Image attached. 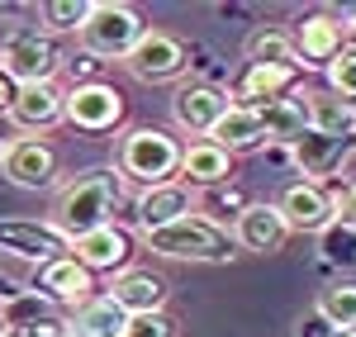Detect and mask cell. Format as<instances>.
I'll use <instances>...</instances> for the list:
<instances>
[{"label": "cell", "mask_w": 356, "mask_h": 337, "mask_svg": "<svg viewBox=\"0 0 356 337\" xmlns=\"http://www.w3.org/2000/svg\"><path fill=\"white\" fill-rule=\"evenodd\" d=\"M114 204H119V171L114 167H90L81 171L76 181H67L53 199V219L48 224L72 243V238H86L95 228L114 224Z\"/></svg>", "instance_id": "cell-1"}, {"label": "cell", "mask_w": 356, "mask_h": 337, "mask_svg": "<svg viewBox=\"0 0 356 337\" xmlns=\"http://www.w3.org/2000/svg\"><path fill=\"white\" fill-rule=\"evenodd\" d=\"M114 171L119 181H134V186H166V181H181V138H171L157 124H138L119 138L114 152Z\"/></svg>", "instance_id": "cell-2"}, {"label": "cell", "mask_w": 356, "mask_h": 337, "mask_svg": "<svg viewBox=\"0 0 356 337\" xmlns=\"http://www.w3.org/2000/svg\"><path fill=\"white\" fill-rule=\"evenodd\" d=\"M143 243H147V252L171 256V261H228L233 256V233L204 214H186L176 224L147 233Z\"/></svg>", "instance_id": "cell-3"}, {"label": "cell", "mask_w": 356, "mask_h": 337, "mask_svg": "<svg viewBox=\"0 0 356 337\" xmlns=\"http://www.w3.org/2000/svg\"><path fill=\"white\" fill-rule=\"evenodd\" d=\"M147 33L143 15L134 5H119V0H95L90 5V19L81 24V53L95 62H124L134 53V43Z\"/></svg>", "instance_id": "cell-4"}, {"label": "cell", "mask_w": 356, "mask_h": 337, "mask_svg": "<svg viewBox=\"0 0 356 337\" xmlns=\"http://www.w3.org/2000/svg\"><path fill=\"white\" fill-rule=\"evenodd\" d=\"M62 67H67V57L53 43V33H43V28H10L0 38V72L15 85H48Z\"/></svg>", "instance_id": "cell-5"}, {"label": "cell", "mask_w": 356, "mask_h": 337, "mask_svg": "<svg viewBox=\"0 0 356 337\" xmlns=\"http://www.w3.org/2000/svg\"><path fill=\"white\" fill-rule=\"evenodd\" d=\"M62 124L81 129V133H110L124 124V90L110 81L72 85L62 95Z\"/></svg>", "instance_id": "cell-6"}, {"label": "cell", "mask_w": 356, "mask_h": 337, "mask_svg": "<svg viewBox=\"0 0 356 337\" xmlns=\"http://www.w3.org/2000/svg\"><path fill=\"white\" fill-rule=\"evenodd\" d=\"M124 67H129L134 81L162 85V81H176V76L191 67V53H186V43H181L176 33H166V28H147V33L134 43V53L124 57Z\"/></svg>", "instance_id": "cell-7"}, {"label": "cell", "mask_w": 356, "mask_h": 337, "mask_svg": "<svg viewBox=\"0 0 356 337\" xmlns=\"http://www.w3.org/2000/svg\"><path fill=\"white\" fill-rule=\"evenodd\" d=\"M228 110H233V100H228V85L219 81H186L171 95V124L191 138H209Z\"/></svg>", "instance_id": "cell-8"}, {"label": "cell", "mask_w": 356, "mask_h": 337, "mask_svg": "<svg viewBox=\"0 0 356 337\" xmlns=\"http://www.w3.org/2000/svg\"><path fill=\"white\" fill-rule=\"evenodd\" d=\"M0 171L19 190H53L57 186V152L43 138H10L0 152Z\"/></svg>", "instance_id": "cell-9"}, {"label": "cell", "mask_w": 356, "mask_h": 337, "mask_svg": "<svg viewBox=\"0 0 356 337\" xmlns=\"http://www.w3.org/2000/svg\"><path fill=\"white\" fill-rule=\"evenodd\" d=\"M0 252L43 266V261L67 256V252H72V243H67L48 219H5V224H0Z\"/></svg>", "instance_id": "cell-10"}, {"label": "cell", "mask_w": 356, "mask_h": 337, "mask_svg": "<svg viewBox=\"0 0 356 337\" xmlns=\"http://www.w3.org/2000/svg\"><path fill=\"white\" fill-rule=\"evenodd\" d=\"M352 152H356V142L323 138V133H314V129H304L300 138L290 142V157H295L300 176H304V181H314V186H328V181H337L342 171L352 167Z\"/></svg>", "instance_id": "cell-11"}, {"label": "cell", "mask_w": 356, "mask_h": 337, "mask_svg": "<svg viewBox=\"0 0 356 337\" xmlns=\"http://www.w3.org/2000/svg\"><path fill=\"white\" fill-rule=\"evenodd\" d=\"M29 285H33L38 299H53V304H62V309H76V304H86V299H95V276H90L86 266H76L72 256H57V261L33 266Z\"/></svg>", "instance_id": "cell-12"}, {"label": "cell", "mask_w": 356, "mask_h": 337, "mask_svg": "<svg viewBox=\"0 0 356 337\" xmlns=\"http://www.w3.org/2000/svg\"><path fill=\"white\" fill-rule=\"evenodd\" d=\"M195 214V190L186 181H166V186H147V190H138L134 199V228L147 238V233H157V228L176 224V219H186Z\"/></svg>", "instance_id": "cell-13"}, {"label": "cell", "mask_w": 356, "mask_h": 337, "mask_svg": "<svg viewBox=\"0 0 356 337\" xmlns=\"http://www.w3.org/2000/svg\"><path fill=\"white\" fill-rule=\"evenodd\" d=\"M290 43L300 53V67H328L332 57L347 48V24L332 10H314V15H304L300 24H295Z\"/></svg>", "instance_id": "cell-14"}, {"label": "cell", "mask_w": 356, "mask_h": 337, "mask_svg": "<svg viewBox=\"0 0 356 337\" xmlns=\"http://www.w3.org/2000/svg\"><path fill=\"white\" fill-rule=\"evenodd\" d=\"M280 219L290 233H323L332 224V199H328V186H314V181H290L280 199H275Z\"/></svg>", "instance_id": "cell-15"}, {"label": "cell", "mask_w": 356, "mask_h": 337, "mask_svg": "<svg viewBox=\"0 0 356 337\" xmlns=\"http://www.w3.org/2000/svg\"><path fill=\"white\" fill-rule=\"evenodd\" d=\"M72 261L76 266H86L90 276H100V271H124L129 266V256H134V238H129V228L119 224H105L95 228V233H86V238H72Z\"/></svg>", "instance_id": "cell-16"}, {"label": "cell", "mask_w": 356, "mask_h": 337, "mask_svg": "<svg viewBox=\"0 0 356 337\" xmlns=\"http://www.w3.org/2000/svg\"><path fill=\"white\" fill-rule=\"evenodd\" d=\"M233 247H243V252H257V256H271L285 247V238H290V228H285V219H280V209L275 204H247L243 214L233 219Z\"/></svg>", "instance_id": "cell-17"}, {"label": "cell", "mask_w": 356, "mask_h": 337, "mask_svg": "<svg viewBox=\"0 0 356 337\" xmlns=\"http://www.w3.org/2000/svg\"><path fill=\"white\" fill-rule=\"evenodd\" d=\"M166 295H171V285H166L157 271H143V266H124L110 281V299L129 313V318H138V313H162Z\"/></svg>", "instance_id": "cell-18"}, {"label": "cell", "mask_w": 356, "mask_h": 337, "mask_svg": "<svg viewBox=\"0 0 356 337\" xmlns=\"http://www.w3.org/2000/svg\"><path fill=\"white\" fill-rule=\"evenodd\" d=\"M295 81H300V67H243V76L228 85V100L238 110H257V105L290 95Z\"/></svg>", "instance_id": "cell-19"}, {"label": "cell", "mask_w": 356, "mask_h": 337, "mask_svg": "<svg viewBox=\"0 0 356 337\" xmlns=\"http://www.w3.org/2000/svg\"><path fill=\"white\" fill-rule=\"evenodd\" d=\"M10 124L24 129V133H48L62 124V90L53 81L48 85H19L15 90V105H10Z\"/></svg>", "instance_id": "cell-20"}, {"label": "cell", "mask_w": 356, "mask_h": 337, "mask_svg": "<svg viewBox=\"0 0 356 337\" xmlns=\"http://www.w3.org/2000/svg\"><path fill=\"white\" fill-rule=\"evenodd\" d=\"M228 176H233V157L219 142L195 138L191 147H181V181L191 190H219V186H228Z\"/></svg>", "instance_id": "cell-21"}, {"label": "cell", "mask_w": 356, "mask_h": 337, "mask_svg": "<svg viewBox=\"0 0 356 337\" xmlns=\"http://www.w3.org/2000/svg\"><path fill=\"white\" fill-rule=\"evenodd\" d=\"M304 114H309V129L314 133L356 142V105L337 100L332 90H304Z\"/></svg>", "instance_id": "cell-22"}, {"label": "cell", "mask_w": 356, "mask_h": 337, "mask_svg": "<svg viewBox=\"0 0 356 337\" xmlns=\"http://www.w3.org/2000/svg\"><path fill=\"white\" fill-rule=\"evenodd\" d=\"M124 328H129V313L119 309L110 295H95V299L76 304L72 318H67V333L72 337H119Z\"/></svg>", "instance_id": "cell-23"}, {"label": "cell", "mask_w": 356, "mask_h": 337, "mask_svg": "<svg viewBox=\"0 0 356 337\" xmlns=\"http://www.w3.org/2000/svg\"><path fill=\"white\" fill-rule=\"evenodd\" d=\"M257 114H261L266 142H280V147H290V142L309 129V114H304V90H290V95H280V100H271V105H257Z\"/></svg>", "instance_id": "cell-24"}, {"label": "cell", "mask_w": 356, "mask_h": 337, "mask_svg": "<svg viewBox=\"0 0 356 337\" xmlns=\"http://www.w3.org/2000/svg\"><path fill=\"white\" fill-rule=\"evenodd\" d=\"M209 142H219L228 157H238V152H252V147H261L266 142V129H261V114L257 110H233L219 119V129L209 133Z\"/></svg>", "instance_id": "cell-25"}, {"label": "cell", "mask_w": 356, "mask_h": 337, "mask_svg": "<svg viewBox=\"0 0 356 337\" xmlns=\"http://www.w3.org/2000/svg\"><path fill=\"white\" fill-rule=\"evenodd\" d=\"M5 337H72L67 333V318H57V313H29V295H15L10 304H5Z\"/></svg>", "instance_id": "cell-26"}, {"label": "cell", "mask_w": 356, "mask_h": 337, "mask_svg": "<svg viewBox=\"0 0 356 337\" xmlns=\"http://www.w3.org/2000/svg\"><path fill=\"white\" fill-rule=\"evenodd\" d=\"M243 53H247V67H300V53H295L290 33H280V28H257L243 43Z\"/></svg>", "instance_id": "cell-27"}, {"label": "cell", "mask_w": 356, "mask_h": 337, "mask_svg": "<svg viewBox=\"0 0 356 337\" xmlns=\"http://www.w3.org/2000/svg\"><path fill=\"white\" fill-rule=\"evenodd\" d=\"M318 318H328L337 333L356 328V281H332L318 290V304H314Z\"/></svg>", "instance_id": "cell-28"}, {"label": "cell", "mask_w": 356, "mask_h": 337, "mask_svg": "<svg viewBox=\"0 0 356 337\" xmlns=\"http://www.w3.org/2000/svg\"><path fill=\"white\" fill-rule=\"evenodd\" d=\"M318 252H323V261L337 266V271H356V228L342 224V219H332V224L318 233Z\"/></svg>", "instance_id": "cell-29"}, {"label": "cell", "mask_w": 356, "mask_h": 337, "mask_svg": "<svg viewBox=\"0 0 356 337\" xmlns=\"http://www.w3.org/2000/svg\"><path fill=\"white\" fill-rule=\"evenodd\" d=\"M95 0H43V33H81Z\"/></svg>", "instance_id": "cell-30"}, {"label": "cell", "mask_w": 356, "mask_h": 337, "mask_svg": "<svg viewBox=\"0 0 356 337\" xmlns=\"http://www.w3.org/2000/svg\"><path fill=\"white\" fill-rule=\"evenodd\" d=\"M323 76H328V90L337 100L356 105V48H342V53L323 67Z\"/></svg>", "instance_id": "cell-31"}, {"label": "cell", "mask_w": 356, "mask_h": 337, "mask_svg": "<svg viewBox=\"0 0 356 337\" xmlns=\"http://www.w3.org/2000/svg\"><path fill=\"white\" fill-rule=\"evenodd\" d=\"M119 337H181V333H176V318H166V313H138Z\"/></svg>", "instance_id": "cell-32"}, {"label": "cell", "mask_w": 356, "mask_h": 337, "mask_svg": "<svg viewBox=\"0 0 356 337\" xmlns=\"http://www.w3.org/2000/svg\"><path fill=\"white\" fill-rule=\"evenodd\" d=\"M328 199H332V219H342V224H352V228H356V181L337 186Z\"/></svg>", "instance_id": "cell-33"}, {"label": "cell", "mask_w": 356, "mask_h": 337, "mask_svg": "<svg viewBox=\"0 0 356 337\" xmlns=\"http://www.w3.org/2000/svg\"><path fill=\"white\" fill-rule=\"evenodd\" d=\"M100 67H105V62H95V57H76V62H72V85H90V81H100Z\"/></svg>", "instance_id": "cell-34"}, {"label": "cell", "mask_w": 356, "mask_h": 337, "mask_svg": "<svg viewBox=\"0 0 356 337\" xmlns=\"http://www.w3.org/2000/svg\"><path fill=\"white\" fill-rule=\"evenodd\" d=\"M332 333H337V328H332L328 318H318L314 309H309V313L300 318V337H332Z\"/></svg>", "instance_id": "cell-35"}, {"label": "cell", "mask_w": 356, "mask_h": 337, "mask_svg": "<svg viewBox=\"0 0 356 337\" xmlns=\"http://www.w3.org/2000/svg\"><path fill=\"white\" fill-rule=\"evenodd\" d=\"M15 295H24V290H19V281H15V276H5V271H0V309H5V304H10V299H15Z\"/></svg>", "instance_id": "cell-36"}, {"label": "cell", "mask_w": 356, "mask_h": 337, "mask_svg": "<svg viewBox=\"0 0 356 337\" xmlns=\"http://www.w3.org/2000/svg\"><path fill=\"white\" fill-rule=\"evenodd\" d=\"M15 90H19V85H15L10 76H5V72H0V110H10V105H15Z\"/></svg>", "instance_id": "cell-37"}, {"label": "cell", "mask_w": 356, "mask_h": 337, "mask_svg": "<svg viewBox=\"0 0 356 337\" xmlns=\"http://www.w3.org/2000/svg\"><path fill=\"white\" fill-rule=\"evenodd\" d=\"M332 337H356V328H347V333H332Z\"/></svg>", "instance_id": "cell-38"}, {"label": "cell", "mask_w": 356, "mask_h": 337, "mask_svg": "<svg viewBox=\"0 0 356 337\" xmlns=\"http://www.w3.org/2000/svg\"><path fill=\"white\" fill-rule=\"evenodd\" d=\"M0 337H5V313H0Z\"/></svg>", "instance_id": "cell-39"}, {"label": "cell", "mask_w": 356, "mask_h": 337, "mask_svg": "<svg viewBox=\"0 0 356 337\" xmlns=\"http://www.w3.org/2000/svg\"><path fill=\"white\" fill-rule=\"evenodd\" d=\"M0 152H5V138H0Z\"/></svg>", "instance_id": "cell-40"}]
</instances>
